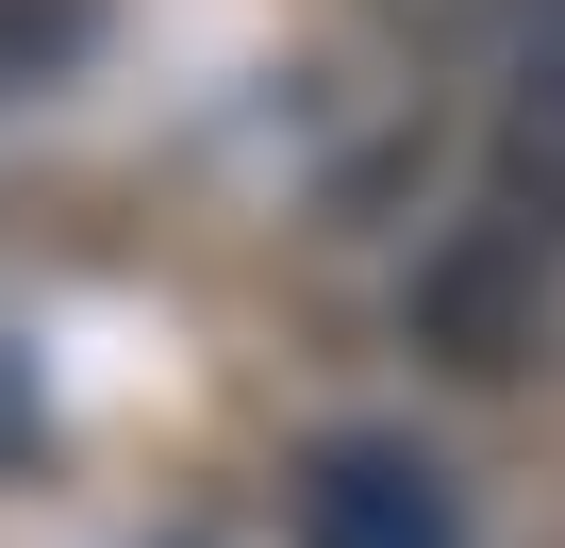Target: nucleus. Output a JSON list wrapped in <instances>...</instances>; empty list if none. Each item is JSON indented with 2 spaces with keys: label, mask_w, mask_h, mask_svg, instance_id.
<instances>
[{
  "label": "nucleus",
  "mask_w": 565,
  "mask_h": 548,
  "mask_svg": "<svg viewBox=\"0 0 565 548\" xmlns=\"http://www.w3.org/2000/svg\"><path fill=\"white\" fill-rule=\"evenodd\" d=\"M416 333H433V366H466V383H515V366H548V333H565V34L515 67V100H499V133H482L449 233L416 249Z\"/></svg>",
  "instance_id": "obj_1"
},
{
  "label": "nucleus",
  "mask_w": 565,
  "mask_h": 548,
  "mask_svg": "<svg viewBox=\"0 0 565 548\" xmlns=\"http://www.w3.org/2000/svg\"><path fill=\"white\" fill-rule=\"evenodd\" d=\"M300 548H466V498L416 432H317L300 449Z\"/></svg>",
  "instance_id": "obj_2"
}]
</instances>
